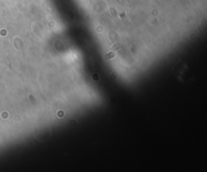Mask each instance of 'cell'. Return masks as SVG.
<instances>
[]
</instances>
